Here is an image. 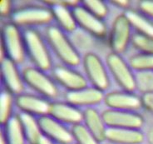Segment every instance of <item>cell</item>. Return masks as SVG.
Listing matches in <instances>:
<instances>
[{"label":"cell","mask_w":153,"mask_h":144,"mask_svg":"<svg viewBox=\"0 0 153 144\" xmlns=\"http://www.w3.org/2000/svg\"><path fill=\"white\" fill-rule=\"evenodd\" d=\"M45 37L49 48L63 65L75 68L80 64L82 61L80 54L60 28L56 25L48 26Z\"/></svg>","instance_id":"6da1fadb"},{"label":"cell","mask_w":153,"mask_h":144,"mask_svg":"<svg viewBox=\"0 0 153 144\" xmlns=\"http://www.w3.org/2000/svg\"><path fill=\"white\" fill-rule=\"evenodd\" d=\"M25 51L35 68L44 72L53 69V59L42 34L33 28H26L23 31Z\"/></svg>","instance_id":"7a4b0ae2"},{"label":"cell","mask_w":153,"mask_h":144,"mask_svg":"<svg viewBox=\"0 0 153 144\" xmlns=\"http://www.w3.org/2000/svg\"><path fill=\"white\" fill-rule=\"evenodd\" d=\"M23 32L13 23H7L1 29V59L8 58L17 65L22 64L26 58Z\"/></svg>","instance_id":"3957f363"},{"label":"cell","mask_w":153,"mask_h":144,"mask_svg":"<svg viewBox=\"0 0 153 144\" xmlns=\"http://www.w3.org/2000/svg\"><path fill=\"white\" fill-rule=\"evenodd\" d=\"M53 20V10L47 5L23 6L13 10L11 15L12 23L18 27L50 26V23Z\"/></svg>","instance_id":"277c9868"},{"label":"cell","mask_w":153,"mask_h":144,"mask_svg":"<svg viewBox=\"0 0 153 144\" xmlns=\"http://www.w3.org/2000/svg\"><path fill=\"white\" fill-rule=\"evenodd\" d=\"M22 76L24 84L43 98L53 100L59 96L57 83L41 69L27 67L23 70Z\"/></svg>","instance_id":"5b68a950"},{"label":"cell","mask_w":153,"mask_h":144,"mask_svg":"<svg viewBox=\"0 0 153 144\" xmlns=\"http://www.w3.org/2000/svg\"><path fill=\"white\" fill-rule=\"evenodd\" d=\"M106 63L109 72L119 87L124 91L134 93L137 89L136 75L123 56L111 52L106 57Z\"/></svg>","instance_id":"8992f818"},{"label":"cell","mask_w":153,"mask_h":144,"mask_svg":"<svg viewBox=\"0 0 153 144\" xmlns=\"http://www.w3.org/2000/svg\"><path fill=\"white\" fill-rule=\"evenodd\" d=\"M86 78L94 87L104 93L110 87L111 82L102 60L94 53H86L82 58Z\"/></svg>","instance_id":"52a82bcc"},{"label":"cell","mask_w":153,"mask_h":144,"mask_svg":"<svg viewBox=\"0 0 153 144\" xmlns=\"http://www.w3.org/2000/svg\"><path fill=\"white\" fill-rule=\"evenodd\" d=\"M131 28L125 13L116 17L109 35V44L111 52L118 54L126 52L132 38Z\"/></svg>","instance_id":"ba28073f"},{"label":"cell","mask_w":153,"mask_h":144,"mask_svg":"<svg viewBox=\"0 0 153 144\" xmlns=\"http://www.w3.org/2000/svg\"><path fill=\"white\" fill-rule=\"evenodd\" d=\"M104 122L109 128L141 129L144 118L137 112L107 109L102 113Z\"/></svg>","instance_id":"9c48e42d"},{"label":"cell","mask_w":153,"mask_h":144,"mask_svg":"<svg viewBox=\"0 0 153 144\" xmlns=\"http://www.w3.org/2000/svg\"><path fill=\"white\" fill-rule=\"evenodd\" d=\"M44 4L52 8L54 20L57 27L65 33H73L77 24L72 8L78 5V1H44Z\"/></svg>","instance_id":"30bf717a"},{"label":"cell","mask_w":153,"mask_h":144,"mask_svg":"<svg viewBox=\"0 0 153 144\" xmlns=\"http://www.w3.org/2000/svg\"><path fill=\"white\" fill-rule=\"evenodd\" d=\"M72 10L77 26L97 38L107 37V28L102 19L92 14L82 4H78L72 8Z\"/></svg>","instance_id":"8fae6325"},{"label":"cell","mask_w":153,"mask_h":144,"mask_svg":"<svg viewBox=\"0 0 153 144\" xmlns=\"http://www.w3.org/2000/svg\"><path fill=\"white\" fill-rule=\"evenodd\" d=\"M38 123L43 136L56 144H72L73 136L71 129L49 115L38 118Z\"/></svg>","instance_id":"7c38bea8"},{"label":"cell","mask_w":153,"mask_h":144,"mask_svg":"<svg viewBox=\"0 0 153 144\" xmlns=\"http://www.w3.org/2000/svg\"><path fill=\"white\" fill-rule=\"evenodd\" d=\"M53 80L67 92H74L88 87V79L81 72L66 65H57L52 69Z\"/></svg>","instance_id":"4fadbf2b"},{"label":"cell","mask_w":153,"mask_h":144,"mask_svg":"<svg viewBox=\"0 0 153 144\" xmlns=\"http://www.w3.org/2000/svg\"><path fill=\"white\" fill-rule=\"evenodd\" d=\"M50 100L40 95L21 93L15 97V106L22 113L32 115L33 117H43L49 114Z\"/></svg>","instance_id":"5bb4252c"},{"label":"cell","mask_w":153,"mask_h":144,"mask_svg":"<svg viewBox=\"0 0 153 144\" xmlns=\"http://www.w3.org/2000/svg\"><path fill=\"white\" fill-rule=\"evenodd\" d=\"M104 103L109 109L137 112L142 107V98L131 92H110L104 97Z\"/></svg>","instance_id":"9a60e30c"},{"label":"cell","mask_w":153,"mask_h":144,"mask_svg":"<svg viewBox=\"0 0 153 144\" xmlns=\"http://www.w3.org/2000/svg\"><path fill=\"white\" fill-rule=\"evenodd\" d=\"M17 66L8 58L1 61V79L4 90L14 96L23 93L25 84L22 73L19 72Z\"/></svg>","instance_id":"2e32d148"},{"label":"cell","mask_w":153,"mask_h":144,"mask_svg":"<svg viewBox=\"0 0 153 144\" xmlns=\"http://www.w3.org/2000/svg\"><path fill=\"white\" fill-rule=\"evenodd\" d=\"M48 115L57 121L72 127L83 122V111L67 102H51Z\"/></svg>","instance_id":"e0dca14e"},{"label":"cell","mask_w":153,"mask_h":144,"mask_svg":"<svg viewBox=\"0 0 153 144\" xmlns=\"http://www.w3.org/2000/svg\"><path fill=\"white\" fill-rule=\"evenodd\" d=\"M105 94L103 92L94 87H87L74 92H67L65 94V102L73 106L93 107L99 105L104 101Z\"/></svg>","instance_id":"ac0fdd59"},{"label":"cell","mask_w":153,"mask_h":144,"mask_svg":"<svg viewBox=\"0 0 153 144\" xmlns=\"http://www.w3.org/2000/svg\"><path fill=\"white\" fill-rule=\"evenodd\" d=\"M83 124L99 143L106 140L107 128L102 113L94 107H88L83 111Z\"/></svg>","instance_id":"d6986e66"},{"label":"cell","mask_w":153,"mask_h":144,"mask_svg":"<svg viewBox=\"0 0 153 144\" xmlns=\"http://www.w3.org/2000/svg\"><path fill=\"white\" fill-rule=\"evenodd\" d=\"M106 140L113 144H142L145 135L141 129L107 128Z\"/></svg>","instance_id":"ffe728a7"},{"label":"cell","mask_w":153,"mask_h":144,"mask_svg":"<svg viewBox=\"0 0 153 144\" xmlns=\"http://www.w3.org/2000/svg\"><path fill=\"white\" fill-rule=\"evenodd\" d=\"M7 141V144H26L22 122L19 114H14L2 129Z\"/></svg>","instance_id":"44dd1931"},{"label":"cell","mask_w":153,"mask_h":144,"mask_svg":"<svg viewBox=\"0 0 153 144\" xmlns=\"http://www.w3.org/2000/svg\"><path fill=\"white\" fill-rule=\"evenodd\" d=\"M20 119L22 122L23 131L26 140L28 144H40L44 136L42 134L38 118L32 115L20 113Z\"/></svg>","instance_id":"7402d4cb"},{"label":"cell","mask_w":153,"mask_h":144,"mask_svg":"<svg viewBox=\"0 0 153 144\" xmlns=\"http://www.w3.org/2000/svg\"><path fill=\"white\" fill-rule=\"evenodd\" d=\"M125 13L135 33L153 37V19L139 10H127Z\"/></svg>","instance_id":"603a6c76"},{"label":"cell","mask_w":153,"mask_h":144,"mask_svg":"<svg viewBox=\"0 0 153 144\" xmlns=\"http://www.w3.org/2000/svg\"><path fill=\"white\" fill-rule=\"evenodd\" d=\"M13 105H15L14 95L6 90H3L0 95V123L4 126L8 123L13 114Z\"/></svg>","instance_id":"cb8c5ba5"},{"label":"cell","mask_w":153,"mask_h":144,"mask_svg":"<svg viewBox=\"0 0 153 144\" xmlns=\"http://www.w3.org/2000/svg\"><path fill=\"white\" fill-rule=\"evenodd\" d=\"M128 63L137 72H153V55L136 53L129 58Z\"/></svg>","instance_id":"d4e9b609"},{"label":"cell","mask_w":153,"mask_h":144,"mask_svg":"<svg viewBox=\"0 0 153 144\" xmlns=\"http://www.w3.org/2000/svg\"><path fill=\"white\" fill-rule=\"evenodd\" d=\"M71 131L76 144H100L83 123L73 126Z\"/></svg>","instance_id":"484cf974"},{"label":"cell","mask_w":153,"mask_h":144,"mask_svg":"<svg viewBox=\"0 0 153 144\" xmlns=\"http://www.w3.org/2000/svg\"><path fill=\"white\" fill-rule=\"evenodd\" d=\"M131 44L140 53L153 55V37L134 33Z\"/></svg>","instance_id":"4316f807"},{"label":"cell","mask_w":153,"mask_h":144,"mask_svg":"<svg viewBox=\"0 0 153 144\" xmlns=\"http://www.w3.org/2000/svg\"><path fill=\"white\" fill-rule=\"evenodd\" d=\"M82 5L92 14L103 20L108 14V7L101 0H84L82 2Z\"/></svg>","instance_id":"83f0119b"},{"label":"cell","mask_w":153,"mask_h":144,"mask_svg":"<svg viewBox=\"0 0 153 144\" xmlns=\"http://www.w3.org/2000/svg\"><path fill=\"white\" fill-rule=\"evenodd\" d=\"M137 89L142 94L153 93V72H140L136 75Z\"/></svg>","instance_id":"f1b7e54d"},{"label":"cell","mask_w":153,"mask_h":144,"mask_svg":"<svg viewBox=\"0 0 153 144\" xmlns=\"http://www.w3.org/2000/svg\"><path fill=\"white\" fill-rule=\"evenodd\" d=\"M138 10L153 19V0H142L138 4Z\"/></svg>","instance_id":"f546056e"},{"label":"cell","mask_w":153,"mask_h":144,"mask_svg":"<svg viewBox=\"0 0 153 144\" xmlns=\"http://www.w3.org/2000/svg\"><path fill=\"white\" fill-rule=\"evenodd\" d=\"M13 4L9 0H2L0 1V15L2 18H11L13 13Z\"/></svg>","instance_id":"4dcf8cb0"},{"label":"cell","mask_w":153,"mask_h":144,"mask_svg":"<svg viewBox=\"0 0 153 144\" xmlns=\"http://www.w3.org/2000/svg\"><path fill=\"white\" fill-rule=\"evenodd\" d=\"M142 98V107L153 114V93H145L141 96Z\"/></svg>","instance_id":"1f68e13d"},{"label":"cell","mask_w":153,"mask_h":144,"mask_svg":"<svg viewBox=\"0 0 153 144\" xmlns=\"http://www.w3.org/2000/svg\"><path fill=\"white\" fill-rule=\"evenodd\" d=\"M111 4H114L115 6L118 7V8H127L130 5V2L129 1H121V0H116V1H111Z\"/></svg>","instance_id":"d6a6232c"},{"label":"cell","mask_w":153,"mask_h":144,"mask_svg":"<svg viewBox=\"0 0 153 144\" xmlns=\"http://www.w3.org/2000/svg\"><path fill=\"white\" fill-rule=\"evenodd\" d=\"M0 144H7V141H6L3 130H1V133H0Z\"/></svg>","instance_id":"836d02e7"},{"label":"cell","mask_w":153,"mask_h":144,"mask_svg":"<svg viewBox=\"0 0 153 144\" xmlns=\"http://www.w3.org/2000/svg\"><path fill=\"white\" fill-rule=\"evenodd\" d=\"M40 144H55V143H54L53 142H52V141L49 140V139H48L47 137H44V138L42 139V141L41 142V143Z\"/></svg>","instance_id":"e575fe53"},{"label":"cell","mask_w":153,"mask_h":144,"mask_svg":"<svg viewBox=\"0 0 153 144\" xmlns=\"http://www.w3.org/2000/svg\"><path fill=\"white\" fill-rule=\"evenodd\" d=\"M74 144H76V143H74Z\"/></svg>","instance_id":"d590c367"}]
</instances>
